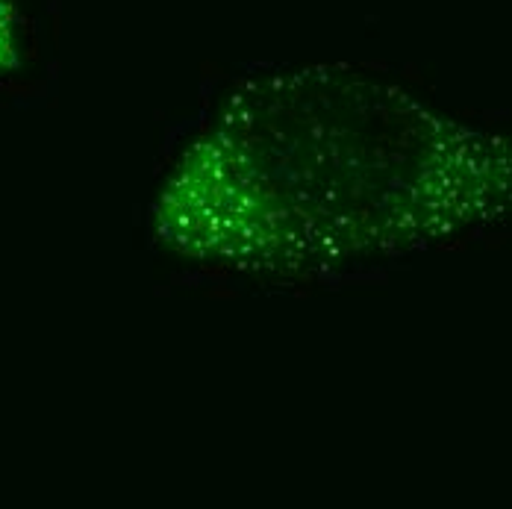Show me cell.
Segmentation results:
<instances>
[{
	"label": "cell",
	"instance_id": "1",
	"mask_svg": "<svg viewBox=\"0 0 512 509\" xmlns=\"http://www.w3.org/2000/svg\"><path fill=\"white\" fill-rule=\"evenodd\" d=\"M512 209V142L351 65L245 77L168 165L151 236L198 268L304 280Z\"/></svg>",
	"mask_w": 512,
	"mask_h": 509
},
{
	"label": "cell",
	"instance_id": "2",
	"mask_svg": "<svg viewBox=\"0 0 512 509\" xmlns=\"http://www.w3.org/2000/svg\"><path fill=\"white\" fill-rule=\"evenodd\" d=\"M24 36H21V9L18 0H0V77H9L21 68Z\"/></svg>",
	"mask_w": 512,
	"mask_h": 509
}]
</instances>
